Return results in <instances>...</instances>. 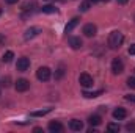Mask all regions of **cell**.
Masks as SVG:
<instances>
[{
    "mask_svg": "<svg viewBox=\"0 0 135 133\" xmlns=\"http://www.w3.org/2000/svg\"><path fill=\"white\" fill-rule=\"evenodd\" d=\"M123 41H124V36L121 32H112L110 36H108V47L116 50L123 45Z\"/></svg>",
    "mask_w": 135,
    "mask_h": 133,
    "instance_id": "1",
    "label": "cell"
},
{
    "mask_svg": "<svg viewBox=\"0 0 135 133\" xmlns=\"http://www.w3.org/2000/svg\"><path fill=\"white\" fill-rule=\"evenodd\" d=\"M50 75H52V70L46 66L39 67V69L36 70V78H38L39 81H47V80H50Z\"/></svg>",
    "mask_w": 135,
    "mask_h": 133,
    "instance_id": "2",
    "label": "cell"
},
{
    "mask_svg": "<svg viewBox=\"0 0 135 133\" xmlns=\"http://www.w3.org/2000/svg\"><path fill=\"white\" fill-rule=\"evenodd\" d=\"M112 72H113L115 75H119V74L124 72V63H123L121 58H115V60L112 61Z\"/></svg>",
    "mask_w": 135,
    "mask_h": 133,
    "instance_id": "3",
    "label": "cell"
},
{
    "mask_svg": "<svg viewBox=\"0 0 135 133\" xmlns=\"http://www.w3.org/2000/svg\"><path fill=\"white\" fill-rule=\"evenodd\" d=\"M79 83H80L83 88H90V86H93V77H91L90 74L83 72V74H80V77H79Z\"/></svg>",
    "mask_w": 135,
    "mask_h": 133,
    "instance_id": "4",
    "label": "cell"
},
{
    "mask_svg": "<svg viewBox=\"0 0 135 133\" xmlns=\"http://www.w3.org/2000/svg\"><path fill=\"white\" fill-rule=\"evenodd\" d=\"M14 88H16V91H17V93H25V91L30 88V81H28L27 78H19V80L16 81Z\"/></svg>",
    "mask_w": 135,
    "mask_h": 133,
    "instance_id": "5",
    "label": "cell"
},
{
    "mask_svg": "<svg viewBox=\"0 0 135 133\" xmlns=\"http://www.w3.org/2000/svg\"><path fill=\"white\" fill-rule=\"evenodd\" d=\"M28 67H30V60H28L27 57H22V58H19V60H17L16 69H17L19 72H25Z\"/></svg>",
    "mask_w": 135,
    "mask_h": 133,
    "instance_id": "6",
    "label": "cell"
},
{
    "mask_svg": "<svg viewBox=\"0 0 135 133\" xmlns=\"http://www.w3.org/2000/svg\"><path fill=\"white\" fill-rule=\"evenodd\" d=\"M39 33H41V28H39V27H30V28L24 33V39H25V41H30V39L36 38Z\"/></svg>",
    "mask_w": 135,
    "mask_h": 133,
    "instance_id": "7",
    "label": "cell"
},
{
    "mask_svg": "<svg viewBox=\"0 0 135 133\" xmlns=\"http://www.w3.org/2000/svg\"><path fill=\"white\" fill-rule=\"evenodd\" d=\"M49 130L52 133H61L65 130V127H63V124L60 121H50L49 122Z\"/></svg>",
    "mask_w": 135,
    "mask_h": 133,
    "instance_id": "8",
    "label": "cell"
},
{
    "mask_svg": "<svg viewBox=\"0 0 135 133\" xmlns=\"http://www.w3.org/2000/svg\"><path fill=\"white\" fill-rule=\"evenodd\" d=\"M96 33H98V27H96L94 24H86V25L83 27V34H85L86 38H93Z\"/></svg>",
    "mask_w": 135,
    "mask_h": 133,
    "instance_id": "9",
    "label": "cell"
},
{
    "mask_svg": "<svg viewBox=\"0 0 135 133\" xmlns=\"http://www.w3.org/2000/svg\"><path fill=\"white\" fill-rule=\"evenodd\" d=\"M69 45L77 50V49H80V47L83 45V41H82L79 36H71V38H69Z\"/></svg>",
    "mask_w": 135,
    "mask_h": 133,
    "instance_id": "10",
    "label": "cell"
},
{
    "mask_svg": "<svg viewBox=\"0 0 135 133\" xmlns=\"http://www.w3.org/2000/svg\"><path fill=\"white\" fill-rule=\"evenodd\" d=\"M126 116H127V111H126L124 108H121V106H118V108L113 111V117H115L116 121H123V119H126Z\"/></svg>",
    "mask_w": 135,
    "mask_h": 133,
    "instance_id": "11",
    "label": "cell"
},
{
    "mask_svg": "<svg viewBox=\"0 0 135 133\" xmlns=\"http://www.w3.org/2000/svg\"><path fill=\"white\" fill-rule=\"evenodd\" d=\"M69 129L74 130V132H80V130H83V122L79 121V119H72L69 122Z\"/></svg>",
    "mask_w": 135,
    "mask_h": 133,
    "instance_id": "12",
    "label": "cell"
},
{
    "mask_svg": "<svg viewBox=\"0 0 135 133\" xmlns=\"http://www.w3.org/2000/svg\"><path fill=\"white\" fill-rule=\"evenodd\" d=\"M79 22H80V19H79V17H74L72 21H69V24L65 27V32H66V33H71V32L79 25Z\"/></svg>",
    "mask_w": 135,
    "mask_h": 133,
    "instance_id": "13",
    "label": "cell"
},
{
    "mask_svg": "<svg viewBox=\"0 0 135 133\" xmlns=\"http://www.w3.org/2000/svg\"><path fill=\"white\" fill-rule=\"evenodd\" d=\"M88 122L93 125V127H98V125H101L102 122V117L99 116V114H91L90 117H88Z\"/></svg>",
    "mask_w": 135,
    "mask_h": 133,
    "instance_id": "14",
    "label": "cell"
},
{
    "mask_svg": "<svg viewBox=\"0 0 135 133\" xmlns=\"http://www.w3.org/2000/svg\"><path fill=\"white\" fill-rule=\"evenodd\" d=\"M13 58H14V53H13L11 50H8V52H5V53H3L2 61H3V63H9V61H13Z\"/></svg>",
    "mask_w": 135,
    "mask_h": 133,
    "instance_id": "15",
    "label": "cell"
},
{
    "mask_svg": "<svg viewBox=\"0 0 135 133\" xmlns=\"http://www.w3.org/2000/svg\"><path fill=\"white\" fill-rule=\"evenodd\" d=\"M42 13H47V14H52V13H57V8L54 6V5H44L42 8Z\"/></svg>",
    "mask_w": 135,
    "mask_h": 133,
    "instance_id": "16",
    "label": "cell"
},
{
    "mask_svg": "<svg viewBox=\"0 0 135 133\" xmlns=\"http://www.w3.org/2000/svg\"><path fill=\"white\" fill-rule=\"evenodd\" d=\"M101 94H102V91H94V93H86V91H85V93H83V96H85L86 99H94V97H99Z\"/></svg>",
    "mask_w": 135,
    "mask_h": 133,
    "instance_id": "17",
    "label": "cell"
},
{
    "mask_svg": "<svg viewBox=\"0 0 135 133\" xmlns=\"http://www.w3.org/2000/svg\"><path fill=\"white\" fill-rule=\"evenodd\" d=\"M107 130H108V132H119L121 127H119V124H113V122H112V124L107 125Z\"/></svg>",
    "mask_w": 135,
    "mask_h": 133,
    "instance_id": "18",
    "label": "cell"
},
{
    "mask_svg": "<svg viewBox=\"0 0 135 133\" xmlns=\"http://www.w3.org/2000/svg\"><path fill=\"white\" fill-rule=\"evenodd\" d=\"M79 9H80L82 13L88 11V9H90V0H86V2H82V3H80V6H79Z\"/></svg>",
    "mask_w": 135,
    "mask_h": 133,
    "instance_id": "19",
    "label": "cell"
},
{
    "mask_svg": "<svg viewBox=\"0 0 135 133\" xmlns=\"http://www.w3.org/2000/svg\"><path fill=\"white\" fill-rule=\"evenodd\" d=\"M47 113H50V108H47V110H41V111H33L32 116H35V117H38V116H46Z\"/></svg>",
    "mask_w": 135,
    "mask_h": 133,
    "instance_id": "20",
    "label": "cell"
},
{
    "mask_svg": "<svg viewBox=\"0 0 135 133\" xmlns=\"http://www.w3.org/2000/svg\"><path fill=\"white\" fill-rule=\"evenodd\" d=\"M63 75H65V67L60 66V69H58V70H57V74H55V80H60Z\"/></svg>",
    "mask_w": 135,
    "mask_h": 133,
    "instance_id": "21",
    "label": "cell"
},
{
    "mask_svg": "<svg viewBox=\"0 0 135 133\" xmlns=\"http://www.w3.org/2000/svg\"><path fill=\"white\" fill-rule=\"evenodd\" d=\"M9 81H11V78H9V77H3V78H2V81H0V85H2V86H5V88H8V86L11 85Z\"/></svg>",
    "mask_w": 135,
    "mask_h": 133,
    "instance_id": "22",
    "label": "cell"
},
{
    "mask_svg": "<svg viewBox=\"0 0 135 133\" xmlns=\"http://www.w3.org/2000/svg\"><path fill=\"white\" fill-rule=\"evenodd\" d=\"M35 6H36V3L35 2H30V3H25L24 5V9L25 11H32V9H35Z\"/></svg>",
    "mask_w": 135,
    "mask_h": 133,
    "instance_id": "23",
    "label": "cell"
},
{
    "mask_svg": "<svg viewBox=\"0 0 135 133\" xmlns=\"http://www.w3.org/2000/svg\"><path fill=\"white\" fill-rule=\"evenodd\" d=\"M127 86L131 89H135V77H129L127 78Z\"/></svg>",
    "mask_w": 135,
    "mask_h": 133,
    "instance_id": "24",
    "label": "cell"
},
{
    "mask_svg": "<svg viewBox=\"0 0 135 133\" xmlns=\"http://www.w3.org/2000/svg\"><path fill=\"white\" fill-rule=\"evenodd\" d=\"M126 129H127L129 132H135V122H129V124L126 125Z\"/></svg>",
    "mask_w": 135,
    "mask_h": 133,
    "instance_id": "25",
    "label": "cell"
},
{
    "mask_svg": "<svg viewBox=\"0 0 135 133\" xmlns=\"http://www.w3.org/2000/svg\"><path fill=\"white\" fill-rule=\"evenodd\" d=\"M126 100H127V102H132V103H135V94H129V96H126Z\"/></svg>",
    "mask_w": 135,
    "mask_h": 133,
    "instance_id": "26",
    "label": "cell"
},
{
    "mask_svg": "<svg viewBox=\"0 0 135 133\" xmlns=\"http://www.w3.org/2000/svg\"><path fill=\"white\" fill-rule=\"evenodd\" d=\"M127 52H129V55H135V44H132V45L129 47V50H127Z\"/></svg>",
    "mask_w": 135,
    "mask_h": 133,
    "instance_id": "27",
    "label": "cell"
},
{
    "mask_svg": "<svg viewBox=\"0 0 135 133\" xmlns=\"http://www.w3.org/2000/svg\"><path fill=\"white\" fill-rule=\"evenodd\" d=\"M3 44H5V36L0 34V45H3Z\"/></svg>",
    "mask_w": 135,
    "mask_h": 133,
    "instance_id": "28",
    "label": "cell"
},
{
    "mask_svg": "<svg viewBox=\"0 0 135 133\" xmlns=\"http://www.w3.org/2000/svg\"><path fill=\"white\" fill-rule=\"evenodd\" d=\"M116 2H118V3H121V5H126L129 0H116Z\"/></svg>",
    "mask_w": 135,
    "mask_h": 133,
    "instance_id": "29",
    "label": "cell"
},
{
    "mask_svg": "<svg viewBox=\"0 0 135 133\" xmlns=\"http://www.w3.org/2000/svg\"><path fill=\"white\" fill-rule=\"evenodd\" d=\"M5 2H6V3H9V5H13V3H16L17 0H5Z\"/></svg>",
    "mask_w": 135,
    "mask_h": 133,
    "instance_id": "30",
    "label": "cell"
},
{
    "mask_svg": "<svg viewBox=\"0 0 135 133\" xmlns=\"http://www.w3.org/2000/svg\"><path fill=\"white\" fill-rule=\"evenodd\" d=\"M91 2H93V3H96V2H101V0H90V3H91Z\"/></svg>",
    "mask_w": 135,
    "mask_h": 133,
    "instance_id": "31",
    "label": "cell"
},
{
    "mask_svg": "<svg viewBox=\"0 0 135 133\" xmlns=\"http://www.w3.org/2000/svg\"><path fill=\"white\" fill-rule=\"evenodd\" d=\"M0 13H2V9H0Z\"/></svg>",
    "mask_w": 135,
    "mask_h": 133,
    "instance_id": "32",
    "label": "cell"
}]
</instances>
